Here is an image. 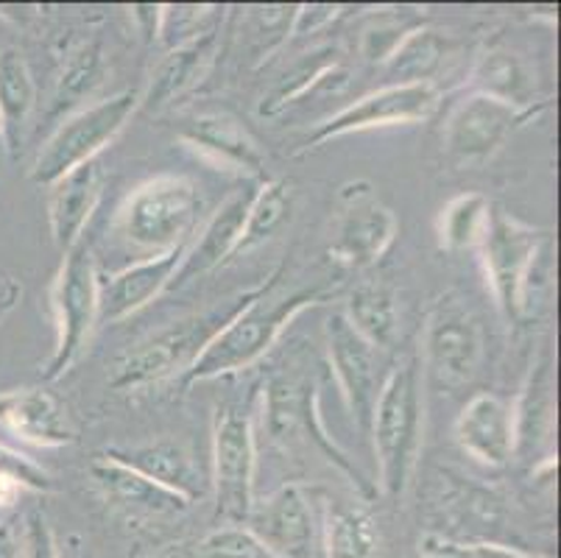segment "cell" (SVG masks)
<instances>
[{"mask_svg":"<svg viewBox=\"0 0 561 558\" xmlns=\"http://www.w3.org/2000/svg\"><path fill=\"white\" fill-rule=\"evenodd\" d=\"M99 269L84 240L68 249L50 288V310L56 324V346L45 363L48 383L62 380L79 363L99 327Z\"/></svg>","mask_w":561,"mask_h":558,"instance_id":"6","label":"cell"},{"mask_svg":"<svg viewBox=\"0 0 561 558\" xmlns=\"http://www.w3.org/2000/svg\"><path fill=\"white\" fill-rule=\"evenodd\" d=\"M202 196L196 182L187 176H162L142 182L117 215L121 235L135 249L149 252V258L182 249L191 240L193 227L198 221Z\"/></svg>","mask_w":561,"mask_h":558,"instance_id":"4","label":"cell"},{"mask_svg":"<svg viewBox=\"0 0 561 558\" xmlns=\"http://www.w3.org/2000/svg\"><path fill=\"white\" fill-rule=\"evenodd\" d=\"M450 50L453 39L447 34L420 25L397 45L394 54L382 61V68L391 84H436Z\"/></svg>","mask_w":561,"mask_h":558,"instance_id":"28","label":"cell"},{"mask_svg":"<svg viewBox=\"0 0 561 558\" xmlns=\"http://www.w3.org/2000/svg\"><path fill=\"white\" fill-rule=\"evenodd\" d=\"M37 106V84L28 61L18 50L0 54V132L7 137L9 151H18L23 126Z\"/></svg>","mask_w":561,"mask_h":558,"instance_id":"29","label":"cell"},{"mask_svg":"<svg viewBox=\"0 0 561 558\" xmlns=\"http://www.w3.org/2000/svg\"><path fill=\"white\" fill-rule=\"evenodd\" d=\"M279 276V271H277ZM277 276L272 285L234 316L216 338H213L207 350L198 355V361L187 368L185 375L180 377V388L187 391L191 386L204 380H218V377L234 375L243 372L252 363H257L265 352L272 350L279 341L288 324L297 319L302 310L319 305L321 294L319 291H294L288 296H277L268 299L272 288L277 285Z\"/></svg>","mask_w":561,"mask_h":558,"instance_id":"3","label":"cell"},{"mask_svg":"<svg viewBox=\"0 0 561 558\" xmlns=\"http://www.w3.org/2000/svg\"><path fill=\"white\" fill-rule=\"evenodd\" d=\"M548 240L550 235L545 229L517 221L512 213L492 204L478 252H481L483 271H486L500 314L514 324L525 319L530 280Z\"/></svg>","mask_w":561,"mask_h":558,"instance_id":"7","label":"cell"},{"mask_svg":"<svg viewBox=\"0 0 561 558\" xmlns=\"http://www.w3.org/2000/svg\"><path fill=\"white\" fill-rule=\"evenodd\" d=\"M425 433V375L413 355L389 368L369 419L380 489L386 498L400 500L411 486Z\"/></svg>","mask_w":561,"mask_h":558,"instance_id":"1","label":"cell"},{"mask_svg":"<svg viewBox=\"0 0 561 558\" xmlns=\"http://www.w3.org/2000/svg\"><path fill=\"white\" fill-rule=\"evenodd\" d=\"M254 187L238 191L213 213V218L204 224L202 235L193 246H187L182 254V263L171 280V288H185L196 276L210 274L227 260L238 258V246L243 238V224H247L249 204H252ZM168 288V291H171Z\"/></svg>","mask_w":561,"mask_h":558,"instance_id":"20","label":"cell"},{"mask_svg":"<svg viewBox=\"0 0 561 558\" xmlns=\"http://www.w3.org/2000/svg\"><path fill=\"white\" fill-rule=\"evenodd\" d=\"M218 34H221V31H218L216 25V29L204 31L202 37L168 50L160 59V65L151 70L149 87L142 90V110L160 112L165 110V106H171L173 101L185 99L187 92L196 90V87L210 76L213 65H216Z\"/></svg>","mask_w":561,"mask_h":558,"instance_id":"22","label":"cell"},{"mask_svg":"<svg viewBox=\"0 0 561 558\" xmlns=\"http://www.w3.org/2000/svg\"><path fill=\"white\" fill-rule=\"evenodd\" d=\"M20 296H23V285H20L18 276L0 269V321L18 307Z\"/></svg>","mask_w":561,"mask_h":558,"instance_id":"42","label":"cell"},{"mask_svg":"<svg viewBox=\"0 0 561 558\" xmlns=\"http://www.w3.org/2000/svg\"><path fill=\"white\" fill-rule=\"evenodd\" d=\"M277 271L260 285H254V288L227 299L224 305L202 310V314L185 316V319L173 321V324L157 330L154 335L142 338L135 350H129L126 355L117 357L115 366H112L110 372V386L115 388V391L129 394L151 388L157 386V383H165L171 380V377L185 375L187 368L198 361V355L207 350V344H210L213 338H216L234 316L241 314L243 307L252 305V301L272 285Z\"/></svg>","mask_w":561,"mask_h":558,"instance_id":"2","label":"cell"},{"mask_svg":"<svg viewBox=\"0 0 561 558\" xmlns=\"http://www.w3.org/2000/svg\"><path fill=\"white\" fill-rule=\"evenodd\" d=\"M553 361L550 352L542 350L537 361L530 363L528 380H525L523 394L514 402V439H517V453L530 455L537 453L548 442L550 430H553Z\"/></svg>","mask_w":561,"mask_h":558,"instance_id":"25","label":"cell"},{"mask_svg":"<svg viewBox=\"0 0 561 558\" xmlns=\"http://www.w3.org/2000/svg\"><path fill=\"white\" fill-rule=\"evenodd\" d=\"M0 428L34 447H68L76 442L68 406L43 386L0 394Z\"/></svg>","mask_w":561,"mask_h":558,"instance_id":"17","label":"cell"},{"mask_svg":"<svg viewBox=\"0 0 561 558\" xmlns=\"http://www.w3.org/2000/svg\"><path fill=\"white\" fill-rule=\"evenodd\" d=\"M265 430L274 444L290 449L294 444L308 442L319 449L339 472L355 483L364 498H375L369 480L358 472V467L346 458L344 449L328 436V430L319 419V394L308 377L299 375H274L263 391Z\"/></svg>","mask_w":561,"mask_h":558,"instance_id":"8","label":"cell"},{"mask_svg":"<svg viewBox=\"0 0 561 558\" xmlns=\"http://www.w3.org/2000/svg\"><path fill=\"white\" fill-rule=\"evenodd\" d=\"M548 104L514 106L506 101L469 92L458 101L445 123V153L456 168H476L492 160L512 135H517L525 123L537 121Z\"/></svg>","mask_w":561,"mask_h":558,"instance_id":"11","label":"cell"},{"mask_svg":"<svg viewBox=\"0 0 561 558\" xmlns=\"http://www.w3.org/2000/svg\"><path fill=\"white\" fill-rule=\"evenodd\" d=\"M425 366L445 388H461L481 372L486 355V332L481 316L458 291H447L433 301L422 335Z\"/></svg>","mask_w":561,"mask_h":558,"instance_id":"9","label":"cell"},{"mask_svg":"<svg viewBox=\"0 0 561 558\" xmlns=\"http://www.w3.org/2000/svg\"><path fill=\"white\" fill-rule=\"evenodd\" d=\"M413 29H420V25L413 23L408 14L375 12L369 18V23L360 29V43H358L360 56L369 61H377V65H382V61L394 54L397 45H400Z\"/></svg>","mask_w":561,"mask_h":558,"instance_id":"35","label":"cell"},{"mask_svg":"<svg viewBox=\"0 0 561 558\" xmlns=\"http://www.w3.org/2000/svg\"><path fill=\"white\" fill-rule=\"evenodd\" d=\"M185 249L187 246L157 254V258H142L126 265L124 271H115V274L99 280V321L117 324V321L140 314L142 307L151 305L162 291L171 288V280L180 269Z\"/></svg>","mask_w":561,"mask_h":558,"instance_id":"16","label":"cell"},{"mask_svg":"<svg viewBox=\"0 0 561 558\" xmlns=\"http://www.w3.org/2000/svg\"><path fill=\"white\" fill-rule=\"evenodd\" d=\"M0 558H23L20 528L14 520H0Z\"/></svg>","mask_w":561,"mask_h":558,"instance_id":"43","label":"cell"},{"mask_svg":"<svg viewBox=\"0 0 561 558\" xmlns=\"http://www.w3.org/2000/svg\"><path fill=\"white\" fill-rule=\"evenodd\" d=\"M328 352L341 397H344L352 419L360 428V433H369L371 408H375L382 380L389 375V372H382L386 368L382 352L352 330L344 314H335L328 321Z\"/></svg>","mask_w":561,"mask_h":558,"instance_id":"15","label":"cell"},{"mask_svg":"<svg viewBox=\"0 0 561 558\" xmlns=\"http://www.w3.org/2000/svg\"><path fill=\"white\" fill-rule=\"evenodd\" d=\"M290 213H294V184L285 182V179L260 182L257 187H254L252 204H249L238 254L252 252L254 246L274 238V235L290 221Z\"/></svg>","mask_w":561,"mask_h":558,"instance_id":"32","label":"cell"},{"mask_svg":"<svg viewBox=\"0 0 561 558\" xmlns=\"http://www.w3.org/2000/svg\"><path fill=\"white\" fill-rule=\"evenodd\" d=\"M112 458L124 460L126 467L137 469L146 478L157 480L165 489L176 491L187 503H196L204 498V475L196 464V455L191 447L173 439H160V442L137 444L126 449H106Z\"/></svg>","mask_w":561,"mask_h":558,"instance_id":"24","label":"cell"},{"mask_svg":"<svg viewBox=\"0 0 561 558\" xmlns=\"http://www.w3.org/2000/svg\"><path fill=\"white\" fill-rule=\"evenodd\" d=\"M191 558H277L265 550L247 525H218L191 550Z\"/></svg>","mask_w":561,"mask_h":558,"instance_id":"36","label":"cell"},{"mask_svg":"<svg viewBox=\"0 0 561 558\" xmlns=\"http://www.w3.org/2000/svg\"><path fill=\"white\" fill-rule=\"evenodd\" d=\"M18 494H20L18 483H12V480H7V478H0V505L14 503V500H18Z\"/></svg>","mask_w":561,"mask_h":558,"instance_id":"45","label":"cell"},{"mask_svg":"<svg viewBox=\"0 0 561 558\" xmlns=\"http://www.w3.org/2000/svg\"><path fill=\"white\" fill-rule=\"evenodd\" d=\"M106 54L99 39L81 43L65 59V68L56 79L54 90V112H76L84 101L95 95L106 79ZM87 106V104H84Z\"/></svg>","mask_w":561,"mask_h":558,"instance_id":"31","label":"cell"},{"mask_svg":"<svg viewBox=\"0 0 561 558\" xmlns=\"http://www.w3.org/2000/svg\"><path fill=\"white\" fill-rule=\"evenodd\" d=\"M20 545H23V558H62L59 547H56V536L48 516L39 509H32L25 514Z\"/></svg>","mask_w":561,"mask_h":558,"instance_id":"40","label":"cell"},{"mask_svg":"<svg viewBox=\"0 0 561 558\" xmlns=\"http://www.w3.org/2000/svg\"><path fill=\"white\" fill-rule=\"evenodd\" d=\"M254 447L252 413L243 406H224L213 422V491L216 516L224 525H243L254 505Z\"/></svg>","mask_w":561,"mask_h":558,"instance_id":"10","label":"cell"},{"mask_svg":"<svg viewBox=\"0 0 561 558\" xmlns=\"http://www.w3.org/2000/svg\"><path fill=\"white\" fill-rule=\"evenodd\" d=\"M489 213H492V202L483 193H461V196L450 198L438 213V246L450 254L478 249Z\"/></svg>","mask_w":561,"mask_h":558,"instance_id":"33","label":"cell"},{"mask_svg":"<svg viewBox=\"0 0 561 558\" xmlns=\"http://www.w3.org/2000/svg\"><path fill=\"white\" fill-rule=\"evenodd\" d=\"M137 110H140V92L124 90L70 112L39 148L32 168V182L39 187H50L65 173L99 160V153L115 143V137L126 129V123Z\"/></svg>","mask_w":561,"mask_h":558,"instance_id":"5","label":"cell"},{"mask_svg":"<svg viewBox=\"0 0 561 558\" xmlns=\"http://www.w3.org/2000/svg\"><path fill=\"white\" fill-rule=\"evenodd\" d=\"M456 442L483 467H506L517 453L512 402L494 394H476L458 413Z\"/></svg>","mask_w":561,"mask_h":558,"instance_id":"19","label":"cell"},{"mask_svg":"<svg viewBox=\"0 0 561 558\" xmlns=\"http://www.w3.org/2000/svg\"><path fill=\"white\" fill-rule=\"evenodd\" d=\"M180 137L187 148H193L204 160L216 162L218 168H227V171L241 173V176L263 182V148H260L252 132L234 115H227V112L198 115L187 123Z\"/></svg>","mask_w":561,"mask_h":558,"instance_id":"18","label":"cell"},{"mask_svg":"<svg viewBox=\"0 0 561 558\" xmlns=\"http://www.w3.org/2000/svg\"><path fill=\"white\" fill-rule=\"evenodd\" d=\"M344 319L350 321L352 330L364 335L377 350H391L400 335V307H397V294L386 283H360L350 294Z\"/></svg>","mask_w":561,"mask_h":558,"instance_id":"27","label":"cell"},{"mask_svg":"<svg viewBox=\"0 0 561 558\" xmlns=\"http://www.w3.org/2000/svg\"><path fill=\"white\" fill-rule=\"evenodd\" d=\"M90 478H93V486L106 503L129 511V514L176 516L191 509V503L180 498L176 491L165 489L157 480L126 467L124 460L112 458L110 453L95 455V460L90 464Z\"/></svg>","mask_w":561,"mask_h":558,"instance_id":"21","label":"cell"},{"mask_svg":"<svg viewBox=\"0 0 561 558\" xmlns=\"http://www.w3.org/2000/svg\"><path fill=\"white\" fill-rule=\"evenodd\" d=\"M157 558H173V550H168V553H162V556H157Z\"/></svg>","mask_w":561,"mask_h":558,"instance_id":"46","label":"cell"},{"mask_svg":"<svg viewBox=\"0 0 561 558\" xmlns=\"http://www.w3.org/2000/svg\"><path fill=\"white\" fill-rule=\"evenodd\" d=\"M335 73H339L335 48H330V45L316 48L313 54L305 56L297 68L290 70V73H285L283 81L268 92V99H263V104H260V115H277L279 110L294 104V99H302L305 92L313 90L316 84L328 81L330 76Z\"/></svg>","mask_w":561,"mask_h":558,"instance_id":"34","label":"cell"},{"mask_svg":"<svg viewBox=\"0 0 561 558\" xmlns=\"http://www.w3.org/2000/svg\"><path fill=\"white\" fill-rule=\"evenodd\" d=\"M438 101H442V90L438 84H386L380 90L369 92L364 99L352 101L333 117L316 126L313 135L305 140L302 151H316L324 143L335 140V137L352 135V132H369V129H386V126H411V123H422L436 112Z\"/></svg>","mask_w":561,"mask_h":558,"instance_id":"12","label":"cell"},{"mask_svg":"<svg viewBox=\"0 0 561 558\" xmlns=\"http://www.w3.org/2000/svg\"><path fill=\"white\" fill-rule=\"evenodd\" d=\"M101 187H104V173L99 160L87 162L76 171L56 179L48 191V224L50 238H54L59 252H68L84 235V227L93 218L95 207L101 202Z\"/></svg>","mask_w":561,"mask_h":558,"instance_id":"23","label":"cell"},{"mask_svg":"<svg viewBox=\"0 0 561 558\" xmlns=\"http://www.w3.org/2000/svg\"><path fill=\"white\" fill-rule=\"evenodd\" d=\"M469 84H472V92H483V95L523 106V110L548 104V101L537 99V76L530 73L523 56L512 54V50L492 48L478 56Z\"/></svg>","mask_w":561,"mask_h":558,"instance_id":"26","label":"cell"},{"mask_svg":"<svg viewBox=\"0 0 561 558\" xmlns=\"http://www.w3.org/2000/svg\"><path fill=\"white\" fill-rule=\"evenodd\" d=\"M339 14H341V7H330V3L297 7V18H294V29H290V34H316L319 29L333 23Z\"/></svg>","mask_w":561,"mask_h":558,"instance_id":"41","label":"cell"},{"mask_svg":"<svg viewBox=\"0 0 561 558\" xmlns=\"http://www.w3.org/2000/svg\"><path fill=\"white\" fill-rule=\"evenodd\" d=\"M422 558H550L539 553H525L519 547L497 545V542L472 539H445V536H427L420 545Z\"/></svg>","mask_w":561,"mask_h":558,"instance_id":"38","label":"cell"},{"mask_svg":"<svg viewBox=\"0 0 561 558\" xmlns=\"http://www.w3.org/2000/svg\"><path fill=\"white\" fill-rule=\"evenodd\" d=\"M249 534L277 558H316L313 500L299 483H285L268 498L254 500L247 522Z\"/></svg>","mask_w":561,"mask_h":558,"instance_id":"14","label":"cell"},{"mask_svg":"<svg viewBox=\"0 0 561 558\" xmlns=\"http://www.w3.org/2000/svg\"><path fill=\"white\" fill-rule=\"evenodd\" d=\"M397 238V215L371 193L366 182L346 184L330 258L346 269H369L380 263Z\"/></svg>","mask_w":561,"mask_h":558,"instance_id":"13","label":"cell"},{"mask_svg":"<svg viewBox=\"0 0 561 558\" xmlns=\"http://www.w3.org/2000/svg\"><path fill=\"white\" fill-rule=\"evenodd\" d=\"M131 18L137 23H142L146 39H157V31H160V7H135L131 9Z\"/></svg>","mask_w":561,"mask_h":558,"instance_id":"44","label":"cell"},{"mask_svg":"<svg viewBox=\"0 0 561 558\" xmlns=\"http://www.w3.org/2000/svg\"><path fill=\"white\" fill-rule=\"evenodd\" d=\"M216 12V7H160L157 37L168 45V50L191 43V39L202 37L204 31L216 29V23H210Z\"/></svg>","mask_w":561,"mask_h":558,"instance_id":"37","label":"cell"},{"mask_svg":"<svg viewBox=\"0 0 561 558\" xmlns=\"http://www.w3.org/2000/svg\"><path fill=\"white\" fill-rule=\"evenodd\" d=\"M0 478L12 480L20 489H34V491H50V475L45 472L39 464H34L32 458L14 453L7 444H0Z\"/></svg>","mask_w":561,"mask_h":558,"instance_id":"39","label":"cell"},{"mask_svg":"<svg viewBox=\"0 0 561 558\" xmlns=\"http://www.w3.org/2000/svg\"><path fill=\"white\" fill-rule=\"evenodd\" d=\"M324 558H375L377 528L364 505L330 503L321 525Z\"/></svg>","mask_w":561,"mask_h":558,"instance_id":"30","label":"cell"}]
</instances>
